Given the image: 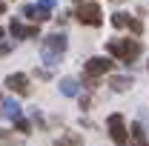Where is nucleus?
I'll return each instance as SVG.
<instances>
[{"mask_svg": "<svg viewBox=\"0 0 149 146\" xmlns=\"http://www.w3.org/2000/svg\"><path fill=\"white\" fill-rule=\"evenodd\" d=\"M23 17L35 20V23H43V20H49V9H43V6H23Z\"/></svg>", "mask_w": 149, "mask_h": 146, "instance_id": "nucleus-9", "label": "nucleus"}, {"mask_svg": "<svg viewBox=\"0 0 149 146\" xmlns=\"http://www.w3.org/2000/svg\"><path fill=\"white\" fill-rule=\"evenodd\" d=\"M43 63H46V66H57V63H60V55H57V52H46V49H43Z\"/></svg>", "mask_w": 149, "mask_h": 146, "instance_id": "nucleus-14", "label": "nucleus"}, {"mask_svg": "<svg viewBox=\"0 0 149 146\" xmlns=\"http://www.w3.org/2000/svg\"><path fill=\"white\" fill-rule=\"evenodd\" d=\"M15 123H17V132H29V123H26V120H23V117H17V120H15Z\"/></svg>", "mask_w": 149, "mask_h": 146, "instance_id": "nucleus-15", "label": "nucleus"}, {"mask_svg": "<svg viewBox=\"0 0 149 146\" xmlns=\"http://www.w3.org/2000/svg\"><path fill=\"white\" fill-rule=\"evenodd\" d=\"M112 26H115V29H126V26H129L135 35H141V29H143V26H141V20L129 17L126 12H115V15H112Z\"/></svg>", "mask_w": 149, "mask_h": 146, "instance_id": "nucleus-4", "label": "nucleus"}, {"mask_svg": "<svg viewBox=\"0 0 149 146\" xmlns=\"http://www.w3.org/2000/svg\"><path fill=\"white\" fill-rule=\"evenodd\" d=\"M0 40H3V29H0Z\"/></svg>", "mask_w": 149, "mask_h": 146, "instance_id": "nucleus-19", "label": "nucleus"}, {"mask_svg": "<svg viewBox=\"0 0 149 146\" xmlns=\"http://www.w3.org/2000/svg\"><path fill=\"white\" fill-rule=\"evenodd\" d=\"M77 20L86 23V26H100V6L97 3H80L77 6Z\"/></svg>", "mask_w": 149, "mask_h": 146, "instance_id": "nucleus-2", "label": "nucleus"}, {"mask_svg": "<svg viewBox=\"0 0 149 146\" xmlns=\"http://www.w3.org/2000/svg\"><path fill=\"white\" fill-rule=\"evenodd\" d=\"M74 3H83V0H74Z\"/></svg>", "mask_w": 149, "mask_h": 146, "instance_id": "nucleus-20", "label": "nucleus"}, {"mask_svg": "<svg viewBox=\"0 0 149 146\" xmlns=\"http://www.w3.org/2000/svg\"><path fill=\"white\" fill-rule=\"evenodd\" d=\"M60 92H63L66 97H77V92H80V83H77L74 77H63V80H60Z\"/></svg>", "mask_w": 149, "mask_h": 146, "instance_id": "nucleus-10", "label": "nucleus"}, {"mask_svg": "<svg viewBox=\"0 0 149 146\" xmlns=\"http://www.w3.org/2000/svg\"><path fill=\"white\" fill-rule=\"evenodd\" d=\"M132 86V77H123V74H120V77H112V89L115 92H126Z\"/></svg>", "mask_w": 149, "mask_h": 146, "instance_id": "nucleus-11", "label": "nucleus"}, {"mask_svg": "<svg viewBox=\"0 0 149 146\" xmlns=\"http://www.w3.org/2000/svg\"><path fill=\"white\" fill-rule=\"evenodd\" d=\"M0 115H3L6 120H17V117H20V103L15 100V97L0 100Z\"/></svg>", "mask_w": 149, "mask_h": 146, "instance_id": "nucleus-8", "label": "nucleus"}, {"mask_svg": "<svg viewBox=\"0 0 149 146\" xmlns=\"http://www.w3.org/2000/svg\"><path fill=\"white\" fill-rule=\"evenodd\" d=\"M106 49H109L112 57H118V60H123V63H129V60H135V57L141 55V43L138 40H109L106 43Z\"/></svg>", "mask_w": 149, "mask_h": 146, "instance_id": "nucleus-1", "label": "nucleus"}, {"mask_svg": "<svg viewBox=\"0 0 149 146\" xmlns=\"http://www.w3.org/2000/svg\"><path fill=\"white\" fill-rule=\"evenodd\" d=\"M66 46H69V43H66V35H60V32L43 37V49H46V52H57V55H63Z\"/></svg>", "mask_w": 149, "mask_h": 146, "instance_id": "nucleus-6", "label": "nucleus"}, {"mask_svg": "<svg viewBox=\"0 0 149 146\" xmlns=\"http://www.w3.org/2000/svg\"><path fill=\"white\" fill-rule=\"evenodd\" d=\"M115 3H118V0H115Z\"/></svg>", "mask_w": 149, "mask_h": 146, "instance_id": "nucleus-21", "label": "nucleus"}, {"mask_svg": "<svg viewBox=\"0 0 149 146\" xmlns=\"http://www.w3.org/2000/svg\"><path fill=\"white\" fill-rule=\"evenodd\" d=\"M9 32L15 37H26V26L20 23V20H12V26H9Z\"/></svg>", "mask_w": 149, "mask_h": 146, "instance_id": "nucleus-13", "label": "nucleus"}, {"mask_svg": "<svg viewBox=\"0 0 149 146\" xmlns=\"http://www.w3.org/2000/svg\"><path fill=\"white\" fill-rule=\"evenodd\" d=\"M55 3H57V0H40L37 6H43V9H55Z\"/></svg>", "mask_w": 149, "mask_h": 146, "instance_id": "nucleus-16", "label": "nucleus"}, {"mask_svg": "<svg viewBox=\"0 0 149 146\" xmlns=\"http://www.w3.org/2000/svg\"><path fill=\"white\" fill-rule=\"evenodd\" d=\"M3 9H6V3H3V0H0V12H3Z\"/></svg>", "mask_w": 149, "mask_h": 146, "instance_id": "nucleus-18", "label": "nucleus"}, {"mask_svg": "<svg viewBox=\"0 0 149 146\" xmlns=\"http://www.w3.org/2000/svg\"><path fill=\"white\" fill-rule=\"evenodd\" d=\"M9 52H12V43H0V57L9 55Z\"/></svg>", "mask_w": 149, "mask_h": 146, "instance_id": "nucleus-17", "label": "nucleus"}, {"mask_svg": "<svg viewBox=\"0 0 149 146\" xmlns=\"http://www.w3.org/2000/svg\"><path fill=\"white\" fill-rule=\"evenodd\" d=\"M112 69V60L109 57H92V60H86V74L89 77H100V74H106Z\"/></svg>", "mask_w": 149, "mask_h": 146, "instance_id": "nucleus-5", "label": "nucleus"}, {"mask_svg": "<svg viewBox=\"0 0 149 146\" xmlns=\"http://www.w3.org/2000/svg\"><path fill=\"white\" fill-rule=\"evenodd\" d=\"M6 86H9L12 92H17V95H29V77L20 74V72H15V74L6 77Z\"/></svg>", "mask_w": 149, "mask_h": 146, "instance_id": "nucleus-7", "label": "nucleus"}, {"mask_svg": "<svg viewBox=\"0 0 149 146\" xmlns=\"http://www.w3.org/2000/svg\"><path fill=\"white\" fill-rule=\"evenodd\" d=\"M132 140H135L138 146H143V140H146V132H143L141 123H135V126H132Z\"/></svg>", "mask_w": 149, "mask_h": 146, "instance_id": "nucleus-12", "label": "nucleus"}, {"mask_svg": "<svg viewBox=\"0 0 149 146\" xmlns=\"http://www.w3.org/2000/svg\"><path fill=\"white\" fill-rule=\"evenodd\" d=\"M109 135H112V140H115V146H126V143H129L126 123H123L120 115H109Z\"/></svg>", "mask_w": 149, "mask_h": 146, "instance_id": "nucleus-3", "label": "nucleus"}]
</instances>
